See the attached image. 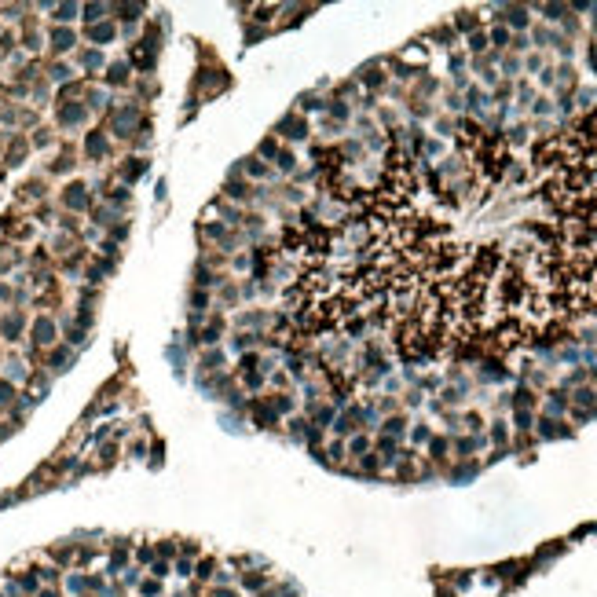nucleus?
Wrapping results in <instances>:
<instances>
[{"mask_svg": "<svg viewBox=\"0 0 597 597\" xmlns=\"http://www.w3.org/2000/svg\"><path fill=\"white\" fill-rule=\"evenodd\" d=\"M198 235L205 242V250H216V253H242L245 250V231L239 227H227V224H220V220H205V224L198 227Z\"/></svg>", "mask_w": 597, "mask_h": 597, "instance_id": "1", "label": "nucleus"}, {"mask_svg": "<svg viewBox=\"0 0 597 597\" xmlns=\"http://www.w3.org/2000/svg\"><path fill=\"white\" fill-rule=\"evenodd\" d=\"M245 414H250V422L257 425V429H264V433H275L279 425H282V414L275 410V404H271L268 392L245 399Z\"/></svg>", "mask_w": 597, "mask_h": 597, "instance_id": "2", "label": "nucleus"}, {"mask_svg": "<svg viewBox=\"0 0 597 597\" xmlns=\"http://www.w3.org/2000/svg\"><path fill=\"white\" fill-rule=\"evenodd\" d=\"M227 85H231V73H227L224 62H198V67H194V81H191L194 92H209L213 96Z\"/></svg>", "mask_w": 597, "mask_h": 597, "instance_id": "3", "label": "nucleus"}, {"mask_svg": "<svg viewBox=\"0 0 597 597\" xmlns=\"http://www.w3.org/2000/svg\"><path fill=\"white\" fill-rule=\"evenodd\" d=\"M136 121H144V110L136 103H121V107H110V132L118 139H132L136 136Z\"/></svg>", "mask_w": 597, "mask_h": 597, "instance_id": "4", "label": "nucleus"}, {"mask_svg": "<svg viewBox=\"0 0 597 597\" xmlns=\"http://www.w3.org/2000/svg\"><path fill=\"white\" fill-rule=\"evenodd\" d=\"M275 136L282 139V144H301V139L311 136V121L304 118V114H297V110H286L275 121Z\"/></svg>", "mask_w": 597, "mask_h": 597, "instance_id": "5", "label": "nucleus"}, {"mask_svg": "<svg viewBox=\"0 0 597 597\" xmlns=\"http://www.w3.org/2000/svg\"><path fill=\"white\" fill-rule=\"evenodd\" d=\"M220 198L231 202V205H242V209H245V205H253V184L239 173V165H235V173L224 180V194H220Z\"/></svg>", "mask_w": 597, "mask_h": 597, "instance_id": "6", "label": "nucleus"}, {"mask_svg": "<svg viewBox=\"0 0 597 597\" xmlns=\"http://www.w3.org/2000/svg\"><path fill=\"white\" fill-rule=\"evenodd\" d=\"M271 582H275V579H271V568H264V564H253V568H245V572H239V579H235V587L242 590V597L245 594H261V590H268L271 587Z\"/></svg>", "mask_w": 597, "mask_h": 597, "instance_id": "7", "label": "nucleus"}, {"mask_svg": "<svg viewBox=\"0 0 597 597\" xmlns=\"http://www.w3.org/2000/svg\"><path fill=\"white\" fill-rule=\"evenodd\" d=\"M224 334H227V315H224V311H213V315L205 319L202 334H198V345L202 348H220V345H224Z\"/></svg>", "mask_w": 597, "mask_h": 597, "instance_id": "8", "label": "nucleus"}, {"mask_svg": "<svg viewBox=\"0 0 597 597\" xmlns=\"http://www.w3.org/2000/svg\"><path fill=\"white\" fill-rule=\"evenodd\" d=\"M62 205H67L70 213H85V209H92V191H88L81 180H73V184L62 187Z\"/></svg>", "mask_w": 597, "mask_h": 597, "instance_id": "9", "label": "nucleus"}, {"mask_svg": "<svg viewBox=\"0 0 597 597\" xmlns=\"http://www.w3.org/2000/svg\"><path fill=\"white\" fill-rule=\"evenodd\" d=\"M55 337H59V327H55V322H51L48 315H37V319H33L30 341H33L37 352H41V348H55Z\"/></svg>", "mask_w": 597, "mask_h": 597, "instance_id": "10", "label": "nucleus"}, {"mask_svg": "<svg viewBox=\"0 0 597 597\" xmlns=\"http://www.w3.org/2000/svg\"><path fill=\"white\" fill-rule=\"evenodd\" d=\"M55 121H59V128H77V125H85V121H88L85 103H81V99L59 103V107H55Z\"/></svg>", "mask_w": 597, "mask_h": 597, "instance_id": "11", "label": "nucleus"}, {"mask_svg": "<svg viewBox=\"0 0 597 597\" xmlns=\"http://www.w3.org/2000/svg\"><path fill=\"white\" fill-rule=\"evenodd\" d=\"M85 158L88 162H107L110 158V136H107V128H92V132L85 136Z\"/></svg>", "mask_w": 597, "mask_h": 597, "instance_id": "12", "label": "nucleus"}, {"mask_svg": "<svg viewBox=\"0 0 597 597\" xmlns=\"http://www.w3.org/2000/svg\"><path fill=\"white\" fill-rule=\"evenodd\" d=\"M239 173H242L245 180H250V184H271V180L279 176L275 168H271L268 162H261L257 154H250V158H245V162L239 165Z\"/></svg>", "mask_w": 597, "mask_h": 597, "instance_id": "13", "label": "nucleus"}, {"mask_svg": "<svg viewBox=\"0 0 597 597\" xmlns=\"http://www.w3.org/2000/svg\"><path fill=\"white\" fill-rule=\"evenodd\" d=\"M220 564H224V557H216V553H202L198 561H194V582H202V587H213V582H216V572H220Z\"/></svg>", "mask_w": 597, "mask_h": 597, "instance_id": "14", "label": "nucleus"}, {"mask_svg": "<svg viewBox=\"0 0 597 597\" xmlns=\"http://www.w3.org/2000/svg\"><path fill=\"white\" fill-rule=\"evenodd\" d=\"M48 44H51V55H67V51L77 48V33L70 30V26H51L48 30Z\"/></svg>", "mask_w": 597, "mask_h": 597, "instance_id": "15", "label": "nucleus"}, {"mask_svg": "<svg viewBox=\"0 0 597 597\" xmlns=\"http://www.w3.org/2000/svg\"><path fill=\"white\" fill-rule=\"evenodd\" d=\"M73 553H77V542H70V539H62V542H55V546L44 550L48 564L62 568V572H70V568H73Z\"/></svg>", "mask_w": 597, "mask_h": 597, "instance_id": "16", "label": "nucleus"}, {"mask_svg": "<svg viewBox=\"0 0 597 597\" xmlns=\"http://www.w3.org/2000/svg\"><path fill=\"white\" fill-rule=\"evenodd\" d=\"M194 367H198V374H205V378H209V374H220V370L227 367L224 345H220V348H202V356H198V363H194Z\"/></svg>", "mask_w": 597, "mask_h": 597, "instance_id": "17", "label": "nucleus"}, {"mask_svg": "<svg viewBox=\"0 0 597 597\" xmlns=\"http://www.w3.org/2000/svg\"><path fill=\"white\" fill-rule=\"evenodd\" d=\"M22 334H26V315H22V308H15L0 319V337L4 341H22Z\"/></svg>", "mask_w": 597, "mask_h": 597, "instance_id": "18", "label": "nucleus"}, {"mask_svg": "<svg viewBox=\"0 0 597 597\" xmlns=\"http://www.w3.org/2000/svg\"><path fill=\"white\" fill-rule=\"evenodd\" d=\"M26 154H30V139H26L22 132L8 136V144H4V165H22Z\"/></svg>", "mask_w": 597, "mask_h": 597, "instance_id": "19", "label": "nucleus"}, {"mask_svg": "<svg viewBox=\"0 0 597 597\" xmlns=\"http://www.w3.org/2000/svg\"><path fill=\"white\" fill-rule=\"evenodd\" d=\"M44 363L51 367V374H62V370H70V363H73V348H67V345H55V348H48Z\"/></svg>", "mask_w": 597, "mask_h": 597, "instance_id": "20", "label": "nucleus"}, {"mask_svg": "<svg viewBox=\"0 0 597 597\" xmlns=\"http://www.w3.org/2000/svg\"><path fill=\"white\" fill-rule=\"evenodd\" d=\"M85 37L92 44H114V41H118V26H114L110 19L107 22H96V26H88V30H85Z\"/></svg>", "mask_w": 597, "mask_h": 597, "instance_id": "21", "label": "nucleus"}, {"mask_svg": "<svg viewBox=\"0 0 597 597\" xmlns=\"http://www.w3.org/2000/svg\"><path fill=\"white\" fill-rule=\"evenodd\" d=\"M239 301H242V293H239V282H235V279H227L224 286L216 290V304H220V311H224V315H227L231 308H239Z\"/></svg>", "mask_w": 597, "mask_h": 597, "instance_id": "22", "label": "nucleus"}, {"mask_svg": "<svg viewBox=\"0 0 597 597\" xmlns=\"http://www.w3.org/2000/svg\"><path fill=\"white\" fill-rule=\"evenodd\" d=\"M147 168H150V162L147 158H125V165L118 168L121 173V180H125V187L132 184V180H139V176H147Z\"/></svg>", "mask_w": 597, "mask_h": 597, "instance_id": "23", "label": "nucleus"}, {"mask_svg": "<svg viewBox=\"0 0 597 597\" xmlns=\"http://www.w3.org/2000/svg\"><path fill=\"white\" fill-rule=\"evenodd\" d=\"M128 73H132V67H128V59H121V62H110V67H107V85H110V88H125V85H128Z\"/></svg>", "mask_w": 597, "mask_h": 597, "instance_id": "24", "label": "nucleus"}, {"mask_svg": "<svg viewBox=\"0 0 597 597\" xmlns=\"http://www.w3.org/2000/svg\"><path fill=\"white\" fill-rule=\"evenodd\" d=\"M158 561V550H154V542H136L132 546V564H139L147 572V568Z\"/></svg>", "mask_w": 597, "mask_h": 597, "instance_id": "25", "label": "nucleus"}, {"mask_svg": "<svg viewBox=\"0 0 597 597\" xmlns=\"http://www.w3.org/2000/svg\"><path fill=\"white\" fill-rule=\"evenodd\" d=\"M279 150H282V139L271 132V136H264L261 144H257V158H261V162H275Z\"/></svg>", "mask_w": 597, "mask_h": 597, "instance_id": "26", "label": "nucleus"}, {"mask_svg": "<svg viewBox=\"0 0 597 597\" xmlns=\"http://www.w3.org/2000/svg\"><path fill=\"white\" fill-rule=\"evenodd\" d=\"M271 168H275V173H282V176H293V173H297V154H293L286 144H282V150H279V158L271 162Z\"/></svg>", "mask_w": 597, "mask_h": 597, "instance_id": "27", "label": "nucleus"}, {"mask_svg": "<svg viewBox=\"0 0 597 597\" xmlns=\"http://www.w3.org/2000/svg\"><path fill=\"white\" fill-rule=\"evenodd\" d=\"M110 8H114V4H81V19H85V26L107 22V15H110Z\"/></svg>", "mask_w": 597, "mask_h": 597, "instance_id": "28", "label": "nucleus"}, {"mask_svg": "<svg viewBox=\"0 0 597 597\" xmlns=\"http://www.w3.org/2000/svg\"><path fill=\"white\" fill-rule=\"evenodd\" d=\"M136 597H165V582L154 579V576H144L136 587Z\"/></svg>", "mask_w": 597, "mask_h": 597, "instance_id": "29", "label": "nucleus"}, {"mask_svg": "<svg viewBox=\"0 0 597 597\" xmlns=\"http://www.w3.org/2000/svg\"><path fill=\"white\" fill-rule=\"evenodd\" d=\"M110 11H118V19L125 22V26H132V22H139V19H144V4H114Z\"/></svg>", "mask_w": 597, "mask_h": 597, "instance_id": "30", "label": "nucleus"}, {"mask_svg": "<svg viewBox=\"0 0 597 597\" xmlns=\"http://www.w3.org/2000/svg\"><path fill=\"white\" fill-rule=\"evenodd\" d=\"M322 451H327L330 454V469H337V465H345V458H348V444H345V440H330V444L327 447H322Z\"/></svg>", "mask_w": 597, "mask_h": 597, "instance_id": "31", "label": "nucleus"}, {"mask_svg": "<svg viewBox=\"0 0 597 597\" xmlns=\"http://www.w3.org/2000/svg\"><path fill=\"white\" fill-rule=\"evenodd\" d=\"M19 198L22 202H41L44 198V180H26L19 187Z\"/></svg>", "mask_w": 597, "mask_h": 597, "instance_id": "32", "label": "nucleus"}, {"mask_svg": "<svg viewBox=\"0 0 597 597\" xmlns=\"http://www.w3.org/2000/svg\"><path fill=\"white\" fill-rule=\"evenodd\" d=\"M70 77H73V70L67 67L62 59H51L48 62V81H59V85H70Z\"/></svg>", "mask_w": 597, "mask_h": 597, "instance_id": "33", "label": "nucleus"}, {"mask_svg": "<svg viewBox=\"0 0 597 597\" xmlns=\"http://www.w3.org/2000/svg\"><path fill=\"white\" fill-rule=\"evenodd\" d=\"M77 62L88 70V73H96L103 70V55H99V48H85V51H77Z\"/></svg>", "mask_w": 597, "mask_h": 597, "instance_id": "34", "label": "nucleus"}, {"mask_svg": "<svg viewBox=\"0 0 597 597\" xmlns=\"http://www.w3.org/2000/svg\"><path fill=\"white\" fill-rule=\"evenodd\" d=\"M73 165H77V162H73V150H70V147H62V154L48 165V173H51V176H62V173H70Z\"/></svg>", "mask_w": 597, "mask_h": 597, "instance_id": "35", "label": "nucleus"}, {"mask_svg": "<svg viewBox=\"0 0 597 597\" xmlns=\"http://www.w3.org/2000/svg\"><path fill=\"white\" fill-rule=\"evenodd\" d=\"M327 103L330 99H322L315 92H304L301 99H297V114H308V110H327Z\"/></svg>", "mask_w": 597, "mask_h": 597, "instance_id": "36", "label": "nucleus"}, {"mask_svg": "<svg viewBox=\"0 0 597 597\" xmlns=\"http://www.w3.org/2000/svg\"><path fill=\"white\" fill-rule=\"evenodd\" d=\"M154 550H158L162 561H176L180 557V539H154Z\"/></svg>", "mask_w": 597, "mask_h": 597, "instance_id": "37", "label": "nucleus"}, {"mask_svg": "<svg viewBox=\"0 0 597 597\" xmlns=\"http://www.w3.org/2000/svg\"><path fill=\"white\" fill-rule=\"evenodd\" d=\"M286 436H290V440H304V436H308V418H301V414L286 418Z\"/></svg>", "mask_w": 597, "mask_h": 597, "instance_id": "38", "label": "nucleus"}, {"mask_svg": "<svg viewBox=\"0 0 597 597\" xmlns=\"http://www.w3.org/2000/svg\"><path fill=\"white\" fill-rule=\"evenodd\" d=\"M359 473H363V476H378V473H381V458H378L374 451H370V454H359Z\"/></svg>", "mask_w": 597, "mask_h": 597, "instance_id": "39", "label": "nucleus"}, {"mask_svg": "<svg viewBox=\"0 0 597 597\" xmlns=\"http://www.w3.org/2000/svg\"><path fill=\"white\" fill-rule=\"evenodd\" d=\"M345 444H348V454H356V458H359V454H370V451H374L367 433H356L352 440H345Z\"/></svg>", "mask_w": 597, "mask_h": 597, "instance_id": "40", "label": "nucleus"}, {"mask_svg": "<svg viewBox=\"0 0 597 597\" xmlns=\"http://www.w3.org/2000/svg\"><path fill=\"white\" fill-rule=\"evenodd\" d=\"M51 11H55V15H51V19H55V26H62V22H70V19L81 15V4H55Z\"/></svg>", "mask_w": 597, "mask_h": 597, "instance_id": "41", "label": "nucleus"}, {"mask_svg": "<svg viewBox=\"0 0 597 597\" xmlns=\"http://www.w3.org/2000/svg\"><path fill=\"white\" fill-rule=\"evenodd\" d=\"M173 576H180L184 582L194 579V561H191V557H176V561H173Z\"/></svg>", "mask_w": 597, "mask_h": 597, "instance_id": "42", "label": "nucleus"}, {"mask_svg": "<svg viewBox=\"0 0 597 597\" xmlns=\"http://www.w3.org/2000/svg\"><path fill=\"white\" fill-rule=\"evenodd\" d=\"M205 597H242V590L231 582V587H224V582H213V587H205Z\"/></svg>", "mask_w": 597, "mask_h": 597, "instance_id": "43", "label": "nucleus"}, {"mask_svg": "<svg viewBox=\"0 0 597 597\" xmlns=\"http://www.w3.org/2000/svg\"><path fill=\"white\" fill-rule=\"evenodd\" d=\"M144 576H147V572H144L139 564H128L125 572H121V582H125L128 590H136V587H139V579H144Z\"/></svg>", "mask_w": 597, "mask_h": 597, "instance_id": "44", "label": "nucleus"}, {"mask_svg": "<svg viewBox=\"0 0 597 597\" xmlns=\"http://www.w3.org/2000/svg\"><path fill=\"white\" fill-rule=\"evenodd\" d=\"M128 198H132V194H128V187H125V184L107 187V202H110V205H118V209H121V205H128Z\"/></svg>", "mask_w": 597, "mask_h": 597, "instance_id": "45", "label": "nucleus"}, {"mask_svg": "<svg viewBox=\"0 0 597 597\" xmlns=\"http://www.w3.org/2000/svg\"><path fill=\"white\" fill-rule=\"evenodd\" d=\"M404 433H407V418L399 414V418H388V422H385V433H381V436H392V440H399Z\"/></svg>", "mask_w": 597, "mask_h": 597, "instance_id": "46", "label": "nucleus"}, {"mask_svg": "<svg viewBox=\"0 0 597 597\" xmlns=\"http://www.w3.org/2000/svg\"><path fill=\"white\" fill-rule=\"evenodd\" d=\"M359 81L367 85V88H381V85H385V73H381L378 67H367V70L359 73Z\"/></svg>", "mask_w": 597, "mask_h": 597, "instance_id": "47", "label": "nucleus"}, {"mask_svg": "<svg viewBox=\"0 0 597 597\" xmlns=\"http://www.w3.org/2000/svg\"><path fill=\"white\" fill-rule=\"evenodd\" d=\"M51 144H55V132H51V128H33L30 147H51Z\"/></svg>", "mask_w": 597, "mask_h": 597, "instance_id": "48", "label": "nucleus"}, {"mask_svg": "<svg viewBox=\"0 0 597 597\" xmlns=\"http://www.w3.org/2000/svg\"><path fill=\"white\" fill-rule=\"evenodd\" d=\"M147 576H154V579H168V576H173V561H162V557H158V561H154L150 568H147Z\"/></svg>", "mask_w": 597, "mask_h": 597, "instance_id": "49", "label": "nucleus"}, {"mask_svg": "<svg viewBox=\"0 0 597 597\" xmlns=\"http://www.w3.org/2000/svg\"><path fill=\"white\" fill-rule=\"evenodd\" d=\"M180 557H191V561H198V557H202V542H194V539H180Z\"/></svg>", "mask_w": 597, "mask_h": 597, "instance_id": "50", "label": "nucleus"}, {"mask_svg": "<svg viewBox=\"0 0 597 597\" xmlns=\"http://www.w3.org/2000/svg\"><path fill=\"white\" fill-rule=\"evenodd\" d=\"M11 399H15V385H11V381H0V407H8Z\"/></svg>", "mask_w": 597, "mask_h": 597, "instance_id": "51", "label": "nucleus"}, {"mask_svg": "<svg viewBox=\"0 0 597 597\" xmlns=\"http://www.w3.org/2000/svg\"><path fill=\"white\" fill-rule=\"evenodd\" d=\"M128 454H132V458H144V454H147V440H132V444H128Z\"/></svg>", "mask_w": 597, "mask_h": 597, "instance_id": "52", "label": "nucleus"}, {"mask_svg": "<svg viewBox=\"0 0 597 597\" xmlns=\"http://www.w3.org/2000/svg\"><path fill=\"white\" fill-rule=\"evenodd\" d=\"M510 22H513V26H524V22H528V11H524V8H510Z\"/></svg>", "mask_w": 597, "mask_h": 597, "instance_id": "53", "label": "nucleus"}, {"mask_svg": "<svg viewBox=\"0 0 597 597\" xmlns=\"http://www.w3.org/2000/svg\"><path fill=\"white\" fill-rule=\"evenodd\" d=\"M261 37H264V30H261V26H245V41H261Z\"/></svg>", "mask_w": 597, "mask_h": 597, "instance_id": "54", "label": "nucleus"}, {"mask_svg": "<svg viewBox=\"0 0 597 597\" xmlns=\"http://www.w3.org/2000/svg\"><path fill=\"white\" fill-rule=\"evenodd\" d=\"M458 26H462V30H473V26H476V19H473V11H462V19H458Z\"/></svg>", "mask_w": 597, "mask_h": 597, "instance_id": "55", "label": "nucleus"}, {"mask_svg": "<svg viewBox=\"0 0 597 597\" xmlns=\"http://www.w3.org/2000/svg\"><path fill=\"white\" fill-rule=\"evenodd\" d=\"M37 597H62V587H41Z\"/></svg>", "mask_w": 597, "mask_h": 597, "instance_id": "56", "label": "nucleus"}, {"mask_svg": "<svg viewBox=\"0 0 597 597\" xmlns=\"http://www.w3.org/2000/svg\"><path fill=\"white\" fill-rule=\"evenodd\" d=\"M473 51H484V33H473V44H469Z\"/></svg>", "mask_w": 597, "mask_h": 597, "instance_id": "57", "label": "nucleus"}, {"mask_svg": "<svg viewBox=\"0 0 597 597\" xmlns=\"http://www.w3.org/2000/svg\"><path fill=\"white\" fill-rule=\"evenodd\" d=\"M173 597H191V594H187V587H180V590H173Z\"/></svg>", "mask_w": 597, "mask_h": 597, "instance_id": "58", "label": "nucleus"}]
</instances>
